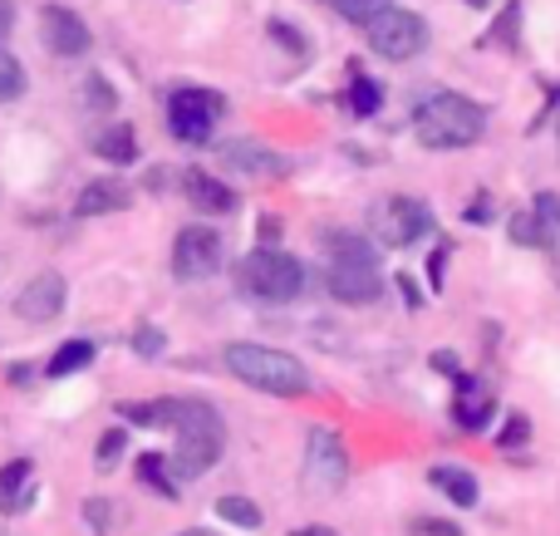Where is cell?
<instances>
[{
	"mask_svg": "<svg viewBox=\"0 0 560 536\" xmlns=\"http://www.w3.org/2000/svg\"><path fill=\"white\" fill-rule=\"evenodd\" d=\"M128 423H148V429H173L177 433V448H173V473L177 482H197L202 473L217 468L222 458V413L202 399H158V404H118Z\"/></svg>",
	"mask_w": 560,
	"mask_h": 536,
	"instance_id": "cell-1",
	"label": "cell"
},
{
	"mask_svg": "<svg viewBox=\"0 0 560 536\" xmlns=\"http://www.w3.org/2000/svg\"><path fill=\"white\" fill-rule=\"evenodd\" d=\"M413 128L423 148H472L487 133V114L467 94L453 89H433L423 104L413 108Z\"/></svg>",
	"mask_w": 560,
	"mask_h": 536,
	"instance_id": "cell-2",
	"label": "cell"
},
{
	"mask_svg": "<svg viewBox=\"0 0 560 536\" xmlns=\"http://www.w3.org/2000/svg\"><path fill=\"white\" fill-rule=\"evenodd\" d=\"M226 374H236L242 384L261 394H276V399H300L310 394V370L285 350H271V345H226L222 350Z\"/></svg>",
	"mask_w": 560,
	"mask_h": 536,
	"instance_id": "cell-3",
	"label": "cell"
},
{
	"mask_svg": "<svg viewBox=\"0 0 560 536\" xmlns=\"http://www.w3.org/2000/svg\"><path fill=\"white\" fill-rule=\"evenodd\" d=\"M300 286H305V266L280 246H256L236 266V291L256 305H290L300 295Z\"/></svg>",
	"mask_w": 560,
	"mask_h": 536,
	"instance_id": "cell-4",
	"label": "cell"
},
{
	"mask_svg": "<svg viewBox=\"0 0 560 536\" xmlns=\"http://www.w3.org/2000/svg\"><path fill=\"white\" fill-rule=\"evenodd\" d=\"M364 39H369V49H374V55L404 65V59H418L428 49V25H423V15H413V10L388 5V0H384V5L364 20Z\"/></svg>",
	"mask_w": 560,
	"mask_h": 536,
	"instance_id": "cell-5",
	"label": "cell"
},
{
	"mask_svg": "<svg viewBox=\"0 0 560 536\" xmlns=\"http://www.w3.org/2000/svg\"><path fill=\"white\" fill-rule=\"evenodd\" d=\"M222 108V94H212V89H173L167 94V128L177 143H207Z\"/></svg>",
	"mask_w": 560,
	"mask_h": 536,
	"instance_id": "cell-6",
	"label": "cell"
},
{
	"mask_svg": "<svg viewBox=\"0 0 560 536\" xmlns=\"http://www.w3.org/2000/svg\"><path fill=\"white\" fill-rule=\"evenodd\" d=\"M349 482V448L335 429H310L305 439V492H345Z\"/></svg>",
	"mask_w": 560,
	"mask_h": 536,
	"instance_id": "cell-7",
	"label": "cell"
},
{
	"mask_svg": "<svg viewBox=\"0 0 560 536\" xmlns=\"http://www.w3.org/2000/svg\"><path fill=\"white\" fill-rule=\"evenodd\" d=\"M433 232V212L418 197H384L374 212V236L384 246H413L418 236Z\"/></svg>",
	"mask_w": 560,
	"mask_h": 536,
	"instance_id": "cell-8",
	"label": "cell"
},
{
	"mask_svg": "<svg viewBox=\"0 0 560 536\" xmlns=\"http://www.w3.org/2000/svg\"><path fill=\"white\" fill-rule=\"evenodd\" d=\"M173 271L183 276V281H207V276H217L222 271V236L202 222L183 226L173 242Z\"/></svg>",
	"mask_w": 560,
	"mask_h": 536,
	"instance_id": "cell-9",
	"label": "cell"
},
{
	"mask_svg": "<svg viewBox=\"0 0 560 536\" xmlns=\"http://www.w3.org/2000/svg\"><path fill=\"white\" fill-rule=\"evenodd\" d=\"M325 286L339 305H374L384 281H378V261H354V256H329Z\"/></svg>",
	"mask_w": 560,
	"mask_h": 536,
	"instance_id": "cell-10",
	"label": "cell"
},
{
	"mask_svg": "<svg viewBox=\"0 0 560 536\" xmlns=\"http://www.w3.org/2000/svg\"><path fill=\"white\" fill-rule=\"evenodd\" d=\"M39 30H45L49 55H59V59L89 55V25L69 5H45L39 10Z\"/></svg>",
	"mask_w": 560,
	"mask_h": 536,
	"instance_id": "cell-11",
	"label": "cell"
},
{
	"mask_svg": "<svg viewBox=\"0 0 560 536\" xmlns=\"http://www.w3.org/2000/svg\"><path fill=\"white\" fill-rule=\"evenodd\" d=\"M65 311V276L59 271H39L25 281V291L15 295V315L30 325H45Z\"/></svg>",
	"mask_w": 560,
	"mask_h": 536,
	"instance_id": "cell-12",
	"label": "cell"
},
{
	"mask_svg": "<svg viewBox=\"0 0 560 536\" xmlns=\"http://www.w3.org/2000/svg\"><path fill=\"white\" fill-rule=\"evenodd\" d=\"M222 163L232 167V173H252V177H285L290 173V158L252 143V138H232V143H222Z\"/></svg>",
	"mask_w": 560,
	"mask_h": 536,
	"instance_id": "cell-13",
	"label": "cell"
},
{
	"mask_svg": "<svg viewBox=\"0 0 560 536\" xmlns=\"http://www.w3.org/2000/svg\"><path fill=\"white\" fill-rule=\"evenodd\" d=\"M453 413H457V423H463L467 433H482L487 423H492V389H487L482 380H472V374H457Z\"/></svg>",
	"mask_w": 560,
	"mask_h": 536,
	"instance_id": "cell-14",
	"label": "cell"
},
{
	"mask_svg": "<svg viewBox=\"0 0 560 536\" xmlns=\"http://www.w3.org/2000/svg\"><path fill=\"white\" fill-rule=\"evenodd\" d=\"M128 202H133L128 183H118V177H98V183H89L84 193L74 197V212L79 217H108V212H124Z\"/></svg>",
	"mask_w": 560,
	"mask_h": 536,
	"instance_id": "cell-15",
	"label": "cell"
},
{
	"mask_svg": "<svg viewBox=\"0 0 560 536\" xmlns=\"http://www.w3.org/2000/svg\"><path fill=\"white\" fill-rule=\"evenodd\" d=\"M183 193L192 197V207H202V212H212V217H226L242 207V197H236L232 187L207 177V173H183Z\"/></svg>",
	"mask_w": 560,
	"mask_h": 536,
	"instance_id": "cell-16",
	"label": "cell"
},
{
	"mask_svg": "<svg viewBox=\"0 0 560 536\" xmlns=\"http://www.w3.org/2000/svg\"><path fill=\"white\" fill-rule=\"evenodd\" d=\"M35 502V468H30L25 458L5 463L0 468V512H20Z\"/></svg>",
	"mask_w": 560,
	"mask_h": 536,
	"instance_id": "cell-17",
	"label": "cell"
},
{
	"mask_svg": "<svg viewBox=\"0 0 560 536\" xmlns=\"http://www.w3.org/2000/svg\"><path fill=\"white\" fill-rule=\"evenodd\" d=\"M428 482H433V488L443 492L447 502H457V508H477V498H482V488H477L472 473L453 468V463H438V468L428 473Z\"/></svg>",
	"mask_w": 560,
	"mask_h": 536,
	"instance_id": "cell-18",
	"label": "cell"
},
{
	"mask_svg": "<svg viewBox=\"0 0 560 536\" xmlns=\"http://www.w3.org/2000/svg\"><path fill=\"white\" fill-rule=\"evenodd\" d=\"M94 153L104 158V163H114V167H128L138 158V133L128 124H114V128H104V133L94 138Z\"/></svg>",
	"mask_w": 560,
	"mask_h": 536,
	"instance_id": "cell-19",
	"label": "cell"
},
{
	"mask_svg": "<svg viewBox=\"0 0 560 536\" xmlns=\"http://www.w3.org/2000/svg\"><path fill=\"white\" fill-rule=\"evenodd\" d=\"M138 478L148 482V488L158 492V498H167V502H177L183 498V488H177V473H173V463H163L158 453H143L138 458Z\"/></svg>",
	"mask_w": 560,
	"mask_h": 536,
	"instance_id": "cell-20",
	"label": "cell"
},
{
	"mask_svg": "<svg viewBox=\"0 0 560 536\" xmlns=\"http://www.w3.org/2000/svg\"><path fill=\"white\" fill-rule=\"evenodd\" d=\"M89 360H94V345H89V340H65L55 350V360L45 364V374H55V380H69V374H79Z\"/></svg>",
	"mask_w": 560,
	"mask_h": 536,
	"instance_id": "cell-21",
	"label": "cell"
},
{
	"mask_svg": "<svg viewBox=\"0 0 560 536\" xmlns=\"http://www.w3.org/2000/svg\"><path fill=\"white\" fill-rule=\"evenodd\" d=\"M217 517L232 522V527H242V532L261 527V508H256L252 498H222V502H217Z\"/></svg>",
	"mask_w": 560,
	"mask_h": 536,
	"instance_id": "cell-22",
	"label": "cell"
},
{
	"mask_svg": "<svg viewBox=\"0 0 560 536\" xmlns=\"http://www.w3.org/2000/svg\"><path fill=\"white\" fill-rule=\"evenodd\" d=\"M378 104H384V89H378L374 79L354 74V84H349V108H354L359 118H374V114H378Z\"/></svg>",
	"mask_w": 560,
	"mask_h": 536,
	"instance_id": "cell-23",
	"label": "cell"
},
{
	"mask_svg": "<svg viewBox=\"0 0 560 536\" xmlns=\"http://www.w3.org/2000/svg\"><path fill=\"white\" fill-rule=\"evenodd\" d=\"M325 246H329V256H354V261H378V252L364 242V236H354V232H325Z\"/></svg>",
	"mask_w": 560,
	"mask_h": 536,
	"instance_id": "cell-24",
	"label": "cell"
},
{
	"mask_svg": "<svg viewBox=\"0 0 560 536\" xmlns=\"http://www.w3.org/2000/svg\"><path fill=\"white\" fill-rule=\"evenodd\" d=\"M20 94H25V69L10 49H0V104H15Z\"/></svg>",
	"mask_w": 560,
	"mask_h": 536,
	"instance_id": "cell-25",
	"label": "cell"
},
{
	"mask_svg": "<svg viewBox=\"0 0 560 536\" xmlns=\"http://www.w3.org/2000/svg\"><path fill=\"white\" fill-rule=\"evenodd\" d=\"M512 242H522V246H556L551 236H546V226L536 222V212H516L512 217Z\"/></svg>",
	"mask_w": 560,
	"mask_h": 536,
	"instance_id": "cell-26",
	"label": "cell"
},
{
	"mask_svg": "<svg viewBox=\"0 0 560 536\" xmlns=\"http://www.w3.org/2000/svg\"><path fill=\"white\" fill-rule=\"evenodd\" d=\"M532 212H536V222L546 226V236H551V242H560V193H536Z\"/></svg>",
	"mask_w": 560,
	"mask_h": 536,
	"instance_id": "cell-27",
	"label": "cell"
},
{
	"mask_svg": "<svg viewBox=\"0 0 560 536\" xmlns=\"http://www.w3.org/2000/svg\"><path fill=\"white\" fill-rule=\"evenodd\" d=\"M516 35H522V5L512 0V5L502 10V20H497V30L482 39V45H516Z\"/></svg>",
	"mask_w": 560,
	"mask_h": 536,
	"instance_id": "cell-28",
	"label": "cell"
},
{
	"mask_svg": "<svg viewBox=\"0 0 560 536\" xmlns=\"http://www.w3.org/2000/svg\"><path fill=\"white\" fill-rule=\"evenodd\" d=\"M84 94H89V108H98V114H108V108L118 104L114 84H108L104 74H89V79H84Z\"/></svg>",
	"mask_w": 560,
	"mask_h": 536,
	"instance_id": "cell-29",
	"label": "cell"
},
{
	"mask_svg": "<svg viewBox=\"0 0 560 536\" xmlns=\"http://www.w3.org/2000/svg\"><path fill=\"white\" fill-rule=\"evenodd\" d=\"M526 439H532V419H526V413H512V419H506V429H502V439H497V448L516 453Z\"/></svg>",
	"mask_w": 560,
	"mask_h": 536,
	"instance_id": "cell-30",
	"label": "cell"
},
{
	"mask_svg": "<svg viewBox=\"0 0 560 536\" xmlns=\"http://www.w3.org/2000/svg\"><path fill=\"white\" fill-rule=\"evenodd\" d=\"M325 5H335L339 15H345V20H354V25H364V20L374 15V10L384 5V0H325Z\"/></svg>",
	"mask_w": 560,
	"mask_h": 536,
	"instance_id": "cell-31",
	"label": "cell"
},
{
	"mask_svg": "<svg viewBox=\"0 0 560 536\" xmlns=\"http://www.w3.org/2000/svg\"><path fill=\"white\" fill-rule=\"evenodd\" d=\"M128 448V439H124V429H114V433H104V439H98V468H114L118 463V453Z\"/></svg>",
	"mask_w": 560,
	"mask_h": 536,
	"instance_id": "cell-32",
	"label": "cell"
},
{
	"mask_svg": "<svg viewBox=\"0 0 560 536\" xmlns=\"http://www.w3.org/2000/svg\"><path fill=\"white\" fill-rule=\"evenodd\" d=\"M133 350L143 354V360L163 354V330H153V325H138V330H133Z\"/></svg>",
	"mask_w": 560,
	"mask_h": 536,
	"instance_id": "cell-33",
	"label": "cell"
},
{
	"mask_svg": "<svg viewBox=\"0 0 560 536\" xmlns=\"http://www.w3.org/2000/svg\"><path fill=\"white\" fill-rule=\"evenodd\" d=\"M447 252H453V242H438V252L428 256V281H433V291H443V271H447Z\"/></svg>",
	"mask_w": 560,
	"mask_h": 536,
	"instance_id": "cell-34",
	"label": "cell"
},
{
	"mask_svg": "<svg viewBox=\"0 0 560 536\" xmlns=\"http://www.w3.org/2000/svg\"><path fill=\"white\" fill-rule=\"evenodd\" d=\"M408 532H413V536H463V527H457V522H433V517H418Z\"/></svg>",
	"mask_w": 560,
	"mask_h": 536,
	"instance_id": "cell-35",
	"label": "cell"
},
{
	"mask_svg": "<svg viewBox=\"0 0 560 536\" xmlns=\"http://www.w3.org/2000/svg\"><path fill=\"white\" fill-rule=\"evenodd\" d=\"M467 222H472V226H487V222H492V197H487V193H477L472 197V202H467Z\"/></svg>",
	"mask_w": 560,
	"mask_h": 536,
	"instance_id": "cell-36",
	"label": "cell"
},
{
	"mask_svg": "<svg viewBox=\"0 0 560 536\" xmlns=\"http://www.w3.org/2000/svg\"><path fill=\"white\" fill-rule=\"evenodd\" d=\"M84 517H89V527L94 532H108V522H114V508H108V502H84Z\"/></svg>",
	"mask_w": 560,
	"mask_h": 536,
	"instance_id": "cell-37",
	"label": "cell"
},
{
	"mask_svg": "<svg viewBox=\"0 0 560 536\" xmlns=\"http://www.w3.org/2000/svg\"><path fill=\"white\" fill-rule=\"evenodd\" d=\"M271 39H280V45H290V55H305V39H300L295 30L285 25V20H271Z\"/></svg>",
	"mask_w": 560,
	"mask_h": 536,
	"instance_id": "cell-38",
	"label": "cell"
},
{
	"mask_svg": "<svg viewBox=\"0 0 560 536\" xmlns=\"http://www.w3.org/2000/svg\"><path fill=\"white\" fill-rule=\"evenodd\" d=\"M433 370H438V374H447V380H457V374H463V364H457V354H453V350H443V354H433Z\"/></svg>",
	"mask_w": 560,
	"mask_h": 536,
	"instance_id": "cell-39",
	"label": "cell"
},
{
	"mask_svg": "<svg viewBox=\"0 0 560 536\" xmlns=\"http://www.w3.org/2000/svg\"><path fill=\"white\" fill-rule=\"evenodd\" d=\"M10 30H15V5H10V0H0V39H5Z\"/></svg>",
	"mask_w": 560,
	"mask_h": 536,
	"instance_id": "cell-40",
	"label": "cell"
},
{
	"mask_svg": "<svg viewBox=\"0 0 560 536\" xmlns=\"http://www.w3.org/2000/svg\"><path fill=\"white\" fill-rule=\"evenodd\" d=\"M276 236H280V222H276L271 212H266V217H261V242H276Z\"/></svg>",
	"mask_w": 560,
	"mask_h": 536,
	"instance_id": "cell-41",
	"label": "cell"
},
{
	"mask_svg": "<svg viewBox=\"0 0 560 536\" xmlns=\"http://www.w3.org/2000/svg\"><path fill=\"white\" fill-rule=\"evenodd\" d=\"M398 291L408 295V305H423V301H418V291H413V281H408V276H398Z\"/></svg>",
	"mask_w": 560,
	"mask_h": 536,
	"instance_id": "cell-42",
	"label": "cell"
},
{
	"mask_svg": "<svg viewBox=\"0 0 560 536\" xmlns=\"http://www.w3.org/2000/svg\"><path fill=\"white\" fill-rule=\"evenodd\" d=\"M295 536H335V532H325V527H300Z\"/></svg>",
	"mask_w": 560,
	"mask_h": 536,
	"instance_id": "cell-43",
	"label": "cell"
},
{
	"mask_svg": "<svg viewBox=\"0 0 560 536\" xmlns=\"http://www.w3.org/2000/svg\"><path fill=\"white\" fill-rule=\"evenodd\" d=\"M467 5H487V0H467Z\"/></svg>",
	"mask_w": 560,
	"mask_h": 536,
	"instance_id": "cell-44",
	"label": "cell"
}]
</instances>
